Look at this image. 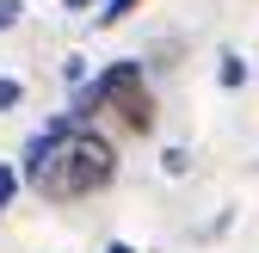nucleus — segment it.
Segmentation results:
<instances>
[{"label":"nucleus","mask_w":259,"mask_h":253,"mask_svg":"<svg viewBox=\"0 0 259 253\" xmlns=\"http://www.w3.org/2000/svg\"><path fill=\"white\" fill-rule=\"evenodd\" d=\"M19 179L37 185L50 204H74V198H93V192H105L117 179V148L99 130H87V123H74L62 111V117H50L44 130L25 142Z\"/></svg>","instance_id":"nucleus-1"},{"label":"nucleus","mask_w":259,"mask_h":253,"mask_svg":"<svg viewBox=\"0 0 259 253\" xmlns=\"http://www.w3.org/2000/svg\"><path fill=\"white\" fill-rule=\"evenodd\" d=\"M93 111H117V117H123V130L148 136V130H154V93H148V80H142V62H111L99 80H80L74 111H68V117L87 123Z\"/></svg>","instance_id":"nucleus-2"},{"label":"nucleus","mask_w":259,"mask_h":253,"mask_svg":"<svg viewBox=\"0 0 259 253\" xmlns=\"http://www.w3.org/2000/svg\"><path fill=\"white\" fill-rule=\"evenodd\" d=\"M216 80L229 87V93H235V87H247V56H241V50H222V68H216Z\"/></svg>","instance_id":"nucleus-3"},{"label":"nucleus","mask_w":259,"mask_h":253,"mask_svg":"<svg viewBox=\"0 0 259 253\" xmlns=\"http://www.w3.org/2000/svg\"><path fill=\"white\" fill-rule=\"evenodd\" d=\"M136 7H142V0H99V25H123Z\"/></svg>","instance_id":"nucleus-4"},{"label":"nucleus","mask_w":259,"mask_h":253,"mask_svg":"<svg viewBox=\"0 0 259 253\" xmlns=\"http://www.w3.org/2000/svg\"><path fill=\"white\" fill-rule=\"evenodd\" d=\"M13 198H19V167L0 161V210H13Z\"/></svg>","instance_id":"nucleus-5"},{"label":"nucleus","mask_w":259,"mask_h":253,"mask_svg":"<svg viewBox=\"0 0 259 253\" xmlns=\"http://www.w3.org/2000/svg\"><path fill=\"white\" fill-rule=\"evenodd\" d=\"M19 99H25V87H19V80H13V74H0V111H13V105H19Z\"/></svg>","instance_id":"nucleus-6"},{"label":"nucleus","mask_w":259,"mask_h":253,"mask_svg":"<svg viewBox=\"0 0 259 253\" xmlns=\"http://www.w3.org/2000/svg\"><path fill=\"white\" fill-rule=\"evenodd\" d=\"M62 80L80 87V80H87V56H68V62H62Z\"/></svg>","instance_id":"nucleus-7"},{"label":"nucleus","mask_w":259,"mask_h":253,"mask_svg":"<svg viewBox=\"0 0 259 253\" xmlns=\"http://www.w3.org/2000/svg\"><path fill=\"white\" fill-rule=\"evenodd\" d=\"M160 167H167V173H173V179H179V173H185V167H191V154H185V148H167V154H160Z\"/></svg>","instance_id":"nucleus-8"},{"label":"nucleus","mask_w":259,"mask_h":253,"mask_svg":"<svg viewBox=\"0 0 259 253\" xmlns=\"http://www.w3.org/2000/svg\"><path fill=\"white\" fill-rule=\"evenodd\" d=\"M19 13H25L19 0H0V31H13V25H19Z\"/></svg>","instance_id":"nucleus-9"},{"label":"nucleus","mask_w":259,"mask_h":253,"mask_svg":"<svg viewBox=\"0 0 259 253\" xmlns=\"http://www.w3.org/2000/svg\"><path fill=\"white\" fill-rule=\"evenodd\" d=\"M87 7H99V0H68V13H87Z\"/></svg>","instance_id":"nucleus-10"},{"label":"nucleus","mask_w":259,"mask_h":253,"mask_svg":"<svg viewBox=\"0 0 259 253\" xmlns=\"http://www.w3.org/2000/svg\"><path fill=\"white\" fill-rule=\"evenodd\" d=\"M105 253H136V247H130V241H111V247H105Z\"/></svg>","instance_id":"nucleus-11"}]
</instances>
